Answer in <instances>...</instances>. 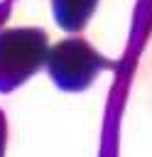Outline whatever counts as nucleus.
<instances>
[{
    "instance_id": "1",
    "label": "nucleus",
    "mask_w": 152,
    "mask_h": 157,
    "mask_svg": "<svg viewBox=\"0 0 152 157\" xmlns=\"http://www.w3.org/2000/svg\"><path fill=\"white\" fill-rule=\"evenodd\" d=\"M49 52L47 32L39 27H17L0 32V91L22 86L39 71Z\"/></svg>"
},
{
    "instance_id": "3",
    "label": "nucleus",
    "mask_w": 152,
    "mask_h": 157,
    "mask_svg": "<svg viewBox=\"0 0 152 157\" xmlns=\"http://www.w3.org/2000/svg\"><path fill=\"white\" fill-rule=\"evenodd\" d=\"M96 5L98 0H51V12L61 29L78 32L91 20Z\"/></svg>"
},
{
    "instance_id": "2",
    "label": "nucleus",
    "mask_w": 152,
    "mask_h": 157,
    "mask_svg": "<svg viewBox=\"0 0 152 157\" xmlns=\"http://www.w3.org/2000/svg\"><path fill=\"white\" fill-rule=\"evenodd\" d=\"M47 71L51 81L64 91H83L93 83L98 71L108 69L110 61L101 56L86 39L69 37L47 52Z\"/></svg>"
}]
</instances>
